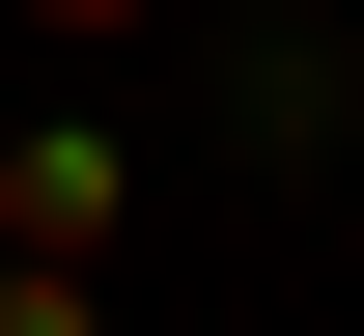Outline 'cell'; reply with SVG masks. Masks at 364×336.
I'll use <instances>...</instances> for the list:
<instances>
[{"mask_svg":"<svg viewBox=\"0 0 364 336\" xmlns=\"http://www.w3.org/2000/svg\"><path fill=\"white\" fill-rule=\"evenodd\" d=\"M28 28H56V56H112V28H140V0H28Z\"/></svg>","mask_w":364,"mask_h":336,"instance_id":"3","label":"cell"},{"mask_svg":"<svg viewBox=\"0 0 364 336\" xmlns=\"http://www.w3.org/2000/svg\"><path fill=\"white\" fill-rule=\"evenodd\" d=\"M112 224H140L112 112H28V141H0V252H85V281H112Z\"/></svg>","mask_w":364,"mask_h":336,"instance_id":"1","label":"cell"},{"mask_svg":"<svg viewBox=\"0 0 364 336\" xmlns=\"http://www.w3.org/2000/svg\"><path fill=\"white\" fill-rule=\"evenodd\" d=\"M0 336H112V281L85 252H0Z\"/></svg>","mask_w":364,"mask_h":336,"instance_id":"2","label":"cell"}]
</instances>
